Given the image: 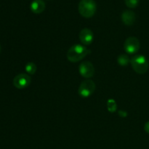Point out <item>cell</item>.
<instances>
[{"label":"cell","mask_w":149,"mask_h":149,"mask_svg":"<svg viewBox=\"0 0 149 149\" xmlns=\"http://www.w3.org/2000/svg\"><path fill=\"white\" fill-rule=\"evenodd\" d=\"M90 49L81 45H74L70 47L67 52V59L72 63H77L82 60L90 53Z\"/></svg>","instance_id":"1"},{"label":"cell","mask_w":149,"mask_h":149,"mask_svg":"<svg viewBox=\"0 0 149 149\" xmlns=\"http://www.w3.org/2000/svg\"><path fill=\"white\" fill-rule=\"evenodd\" d=\"M97 5L94 0H81L79 4L80 15L86 18L92 17L95 13Z\"/></svg>","instance_id":"2"},{"label":"cell","mask_w":149,"mask_h":149,"mask_svg":"<svg viewBox=\"0 0 149 149\" xmlns=\"http://www.w3.org/2000/svg\"><path fill=\"white\" fill-rule=\"evenodd\" d=\"M130 63L134 71L139 74H145L148 69V61L144 55H135L130 60Z\"/></svg>","instance_id":"3"},{"label":"cell","mask_w":149,"mask_h":149,"mask_svg":"<svg viewBox=\"0 0 149 149\" xmlns=\"http://www.w3.org/2000/svg\"><path fill=\"white\" fill-rule=\"evenodd\" d=\"M95 84L93 81L90 79L85 80L81 83L79 87V95L84 98L90 97L95 90Z\"/></svg>","instance_id":"4"},{"label":"cell","mask_w":149,"mask_h":149,"mask_svg":"<svg viewBox=\"0 0 149 149\" xmlns=\"http://www.w3.org/2000/svg\"><path fill=\"white\" fill-rule=\"evenodd\" d=\"M124 48L125 52L128 54H135L140 49V41L135 36L128 37L124 44Z\"/></svg>","instance_id":"5"},{"label":"cell","mask_w":149,"mask_h":149,"mask_svg":"<svg viewBox=\"0 0 149 149\" xmlns=\"http://www.w3.org/2000/svg\"><path fill=\"white\" fill-rule=\"evenodd\" d=\"M80 75L86 79L93 77L95 74V68L93 63L90 61H84L79 66Z\"/></svg>","instance_id":"6"},{"label":"cell","mask_w":149,"mask_h":149,"mask_svg":"<svg viewBox=\"0 0 149 149\" xmlns=\"http://www.w3.org/2000/svg\"><path fill=\"white\" fill-rule=\"evenodd\" d=\"M31 81L30 76L26 74H20L13 79V84L17 89H25L29 87Z\"/></svg>","instance_id":"7"},{"label":"cell","mask_w":149,"mask_h":149,"mask_svg":"<svg viewBox=\"0 0 149 149\" xmlns=\"http://www.w3.org/2000/svg\"><path fill=\"white\" fill-rule=\"evenodd\" d=\"M79 39L83 45H90L94 39L93 32L89 29H83L79 33Z\"/></svg>","instance_id":"8"},{"label":"cell","mask_w":149,"mask_h":149,"mask_svg":"<svg viewBox=\"0 0 149 149\" xmlns=\"http://www.w3.org/2000/svg\"><path fill=\"white\" fill-rule=\"evenodd\" d=\"M122 20L126 26H132L136 20V15L132 10H126L122 13Z\"/></svg>","instance_id":"9"},{"label":"cell","mask_w":149,"mask_h":149,"mask_svg":"<svg viewBox=\"0 0 149 149\" xmlns=\"http://www.w3.org/2000/svg\"><path fill=\"white\" fill-rule=\"evenodd\" d=\"M46 4L43 0H33L31 4V10L35 14H40L45 10Z\"/></svg>","instance_id":"10"},{"label":"cell","mask_w":149,"mask_h":149,"mask_svg":"<svg viewBox=\"0 0 149 149\" xmlns=\"http://www.w3.org/2000/svg\"><path fill=\"white\" fill-rule=\"evenodd\" d=\"M117 63L121 66H126L130 63L129 56L125 54H122L117 58Z\"/></svg>","instance_id":"11"},{"label":"cell","mask_w":149,"mask_h":149,"mask_svg":"<svg viewBox=\"0 0 149 149\" xmlns=\"http://www.w3.org/2000/svg\"><path fill=\"white\" fill-rule=\"evenodd\" d=\"M25 69H26V71L28 74H30V75H33L36 73L37 68H36V65L34 63L30 62L26 64Z\"/></svg>","instance_id":"12"},{"label":"cell","mask_w":149,"mask_h":149,"mask_svg":"<svg viewBox=\"0 0 149 149\" xmlns=\"http://www.w3.org/2000/svg\"><path fill=\"white\" fill-rule=\"evenodd\" d=\"M107 108H108V110L110 112H115L116 111V103L113 99H111L108 101L107 103Z\"/></svg>","instance_id":"13"},{"label":"cell","mask_w":149,"mask_h":149,"mask_svg":"<svg viewBox=\"0 0 149 149\" xmlns=\"http://www.w3.org/2000/svg\"><path fill=\"white\" fill-rule=\"evenodd\" d=\"M125 4L130 8H135L139 4V0H125Z\"/></svg>","instance_id":"14"},{"label":"cell","mask_w":149,"mask_h":149,"mask_svg":"<svg viewBox=\"0 0 149 149\" xmlns=\"http://www.w3.org/2000/svg\"><path fill=\"white\" fill-rule=\"evenodd\" d=\"M144 130H145V131L147 133L149 134V121L147 122L145 124V125H144Z\"/></svg>","instance_id":"15"},{"label":"cell","mask_w":149,"mask_h":149,"mask_svg":"<svg viewBox=\"0 0 149 149\" xmlns=\"http://www.w3.org/2000/svg\"><path fill=\"white\" fill-rule=\"evenodd\" d=\"M0 51H1V46H0Z\"/></svg>","instance_id":"16"}]
</instances>
